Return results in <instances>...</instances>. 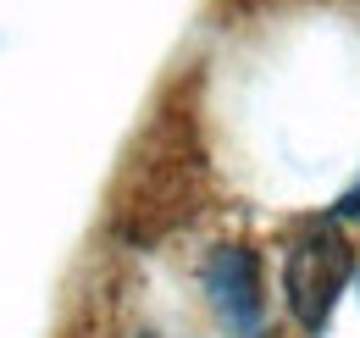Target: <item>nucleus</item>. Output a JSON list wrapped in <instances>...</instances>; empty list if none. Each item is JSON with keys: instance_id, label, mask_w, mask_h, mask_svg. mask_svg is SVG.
<instances>
[{"instance_id": "f03ea898", "label": "nucleus", "mask_w": 360, "mask_h": 338, "mask_svg": "<svg viewBox=\"0 0 360 338\" xmlns=\"http://www.w3.org/2000/svg\"><path fill=\"white\" fill-rule=\"evenodd\" d=\"M205 294L217 305V316L227 322V333L250 338L261 327V261L244 244H222L205 261Z\"/></svg>"}, {"instance_id": "f257e3e1", "label": "nucleus", "mask_w": 360, "mask_h": 338, "mask_svg": "<svg viewBox=\"0 0 360 338\" xmlns=\"http://www.w3.org/2000/svg\"><path fill=\"white\" fill-rule=\"evenodd\" d=\"M349 272H355V250H349V239L333 222H316V227H305L294 239V250L283 261V294H288V311L300 316L305 333L327 327Z\"/></svg>"}, {"instance_id": "7ed1b4c3", "label": "nucleus", "mask_w": 360, "mask_h": 338, "mask_svg": "<svg viewBox=\"0 0 360 338\" xmlns=\"http://www.w3.org/2000/svg\"><path fill=\"white\" fill-rule=\"evenodd\" d=\"M338 216H360V189H349V194L338 200Z\"/></svg>"}]
</instances>
